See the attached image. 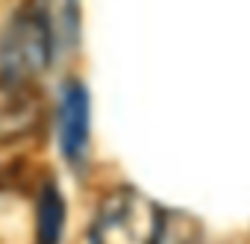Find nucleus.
Masks as SVG:
<instances>
[{
  "label": "nucleus",
  "instance_id": "5",
  "mask_svg": "<svg viewBox=\"0 0 250 244\" xmlns=\"http://www.w3.org/2000/svg\"><path fill=\"white\" fill-rule=\"evenodd\" d=\"M62 229H65V197L53 183H47L39 194V209H36V244H59Z\"/></svg>",
  "mask_w": 250,
  "mask_h": 244
},
{
  "label": "nucleus",
  "instance_id": "4",
  "mask_svg": "<svg viewBox=\"0 0 250 244\" xmlns=\"http://www.w3.org/2000/svg\"><path fill=\"white\" fill-rule=\"evenodd\" d=\"M39 121V100L30 85H3L0 82V142L27 136Z\"/></svg>",
  "mask_w": 250,
  "mask_h": 244
},
{
  "label": "nucleus",
  "instance_id": "1",
  "mask_svg": "<svg viewBox=\"0 0 250 244\" xmlns=\"http://www.w3.org/2000/svg\"><path fill=\"white\" fill-rule=\"evenodd\" d=\"M162 209L136 188L106 194L91 224V244H162Z\"/></svg>",
  "mask_w": 250,
  "mask_h": 244
},
{
  "label": "nucleus",
  "instance_id": "3",
  "mask_svg": "<svg viewBox=\"0 0 250 244\" xmlns=\"http://www.w3.org/2000/svg\"><path fill=\"white\" fill-rule=\"evenodd\" d=\"M91 100L83 82H68L59 103V147L71 165H80L88 150Z\"/></svg>",
  "mask_w": 250,
  "mask_h": 244
},
{
  "label": "nucleus",
  "instance_id": "2",
  "mask_svg": "<svg viewBox=\"0 0 250 244\" xmlns=\"http://www.w3.org/2000/svg\"><path fill=\"white\" fill-rule=\"evenodd\" d=\"M53 56L50 24L42 9L18 12L0 36V82L3 85H33Z\"/></svg>",
  "mask_w": 250,
  "mask_h": 244
}]
</instances>
